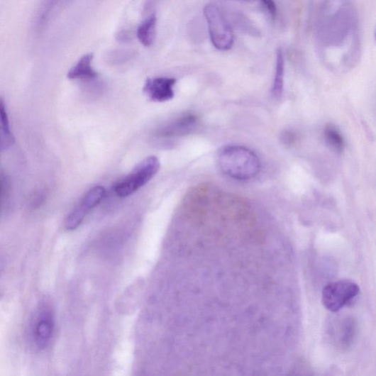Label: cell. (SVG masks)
<instances>
[{
    "label": "cell",
    "mask_w": 376,
    "mask_h": 376,
    "mask_svg": "<svg viewBox=\"0 0 376 376\" xmlns=\"http://www.w3.org/2000/svg\"><path fill=\"white\" fill-rule=\"evenodd\" d=\"M221 172L236 180H248L255 177L261 169L258 156L241 145H228L219 156Z\"/></svg>",
    "instance_id": "obj_1"
},
{
    "label": "cell",
    "mask_w": 376,
    "mask_h": 376,
    "mask_svg": "<svg viewBox=\"0 0 376 376\" xmlns=\"http://www.w3.org/2000/svg\"><path fill=\"white\" fill-rule=\"evenodd\" d=\"M160 167V160L157 157H146L129 175L116 184L114 188L116 194L121 198L131 196L157 174Z\"/></svg>",
    "instance_id": "obj_2"
},
{
    "label": "cell",
    "mask_w": 376,
    "mask_h": 376,
    "mask_svg": "<svg viewBox=\"0 0 376 376\" xmlns=\"http://www.w3.org/2000/svg\"><path fill=\"white\" fill-rule=\"evenodd\" d=\"M204 14L214 46L221 51L231 50L234 43V34L220 9L216 5L208 4L204 9Z\"/></svg>",
    "instance_id": "obj_3"
},
{
    "label": "cell",
    "mask_w": 376,
    "mask_h": 376,
    "mask_svg": "<svg viewBox=\"0 0 376 376\" xmlns=\"http://www.w3.org/2000/svg\"><path fill=\"white\" fill-rule=\"evenodd\" d=\"M360 290L358 284L350 280L331 282L323 290V304L328 311L337 312L357 297Z\"/></svg>",
    "instance_id": "obj_4"
},
{
    "label": "cell",
    "mask_w": 376,
    "mask_h": 376,
    "mask_svg": "<svg viewBox=\"0 0 376 376\" xmlns=\"http://www.w3.org/2000/svg\"><path fill=\"white\" fill-rule=\"evenodd\" d=\"M104 196H106V189L104 187L98 185L92 187L67 218L65 227L67 231H75L84 221L88 214L101 202Z\"/></svg>",
    "instance_id": "obj_5"
},
{
    "label": "cell",
    "mask_w": 376,
    "mask_h": 376,
    "mask_svg": "<svg viewBox=\"0 0 376 376\" xmlns=\"http://www.w3.org/2000/svg\"><path fill=\"white\" fill-rule=\"evenodd\" d=\"M177 79L173 77H158L149 78L145 82L143 93L151 101L163 102L175 96L174 87Z\"/></svg>",
    "instance_id": "obj_6"
},
{
    "label": "cell",
    "mask_w": 376,
    "mask_h": 376,
    "mask_svg": "<svg viewBox=\"0 0 376 376\" xmlns=\"http://www.w3.org/2000/svg\"><path fill=\"white\" fill-rule=\"evenodd\" d=\"M199 123L197 116L192 114L183 115L158 130L155 136L158 138H171L183 136L196 129Z\"/></svg>",
    "instance_id": "obj_7"
},
{
    "label": "cell",
    "mask_w": 376,
    "mask_h": 376,
    "mask_svg": "<svg viewBox=\"0 0 376 376\" xmlns=\"http://www.w3.org/2000/svg\"><path fill=\"white\" fill-rule=\"evenodd\" d=\"M54 330V321L49 312L43 313L37 320L33 328V338L39 348H45L50 343Z\"/></svg>",
    "instance_id": "obj_8"
},
{
    "label": "cell",
    "mask_w": 376,
    "mask_h": 376,
    "mask_svg": "<svg viewBox=\"0 0 376 376\" xmlns=\"http://www.w3.org/2000/svg\"><path fill=\"white\" fill-rule=\"evenodd\" d=\"M94 55L87 53L82 56L76 64L69 70L67 77L70 79H92L98 77V73L92 66Z\"/></svg>",
    "instance_id": "obj_9"
},
{
    "label": "cell",
    "mask_w": 376,
    "mask_h": 376,
    "mask_svg": "<svg viewBox=\"0 0 376 376\" xmlns=\"http://www.w3.org/2000/svg\"><path fill=\"white\" fill-rule=\"evenodd\" d=\"M157 16L152 13L146 16L137 29V37L145 47H151L154 43L156 34Z\"/></svg>",
    "instance_id": "obj_10"
},
{
    "label": "cell",
    "mask_w": 376,
    "mask_h": 376,
    "mask_svg": "<svg viewBox=\"0 0 376 376\" xmlns=\"http://www.w3.org/2000/svg\"><path fill=\"white\" fill-rule=\"evenodd\" d=\"M339 329L338 336L339 346L343 350H348L356 339L357 322L353 318H346L342 322Z\"/></svg>",
    "instance_id": "obj_11"
},
{
    "label": "cell",
    "mask_w": 376,
    "mask_h": 376,
    "mask_svg": "<svg viewBox=\"0 0 376 376\" xmlns=\"http://www.w3.org/2000/svg\"><path fill=\"white\" fill-rule=\"evenodd\" d=\"M0 116H1V150H8L14 143V138L11 133L9 114L4 99L0 104Z\"/></svg>",
    "instance_id": "obj_12"
},
{
    "label": "cell",
    "mask_w": 376,
    "mask_h": 376,
    "mask_svg": "<svg viewBox=\"0 0 376 376\" xmlns=\"http://www.w3.org/2000/svg\"><path fill=\"white\" fill-rule=\"evenodd\" d=\"M284 57L283 51L279 48L277 52L276 72L272 87V94L276 99L282 96L284 79Z\"/></svg>",
    "instance_id": "obj_13"
},
{
    "label": "cell",
    "mask_w": 376,
    "mask_h": 376,
    "mask_svg": "<svg viewBox=\"0 0 376 376\" xmlns=\"http://www.w3.org/2000/svg\"><path fill=\"white\" fill-rule=\"evenodd\" d=\"M326 139L334 150L343 152L345 148V142L340 132L332 126H328L325 130Z\"/></svg>",
    "instance_id": "obj_14"
},
{
    "label": "cell",
    "mask_w": 376,
    "mask_h": 376,
    "mask_svg": "<svg viewBox=\"0 0 376 376\" xmlns=\"http://www.w3.org/2000/svg\"><path fill=\"white\" fill-rule=\"evenodd\" d=\"M261 6L264 11L273 20L276 18L277 15V7L274 1L271 0H265V1L260 2Z\"/></svg>",
    "instance_id": "obj_15"
}]
</instances>
